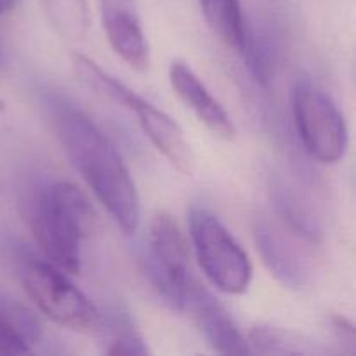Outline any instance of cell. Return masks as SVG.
Masks as SVG:
<instances>
[{"label":"cell","instance_id":"6da1fadb","mask_svg":"<svg viewBox=\"0 0 356 356\" xmlns=\"http://www.w3.org/2000/svg\"><path fill=\"white\" fill-rule=\"evenodd\" d=\"M52 124L63 149L97 202L125 235H134L141 221V202L115 143L83 111L63 99L52 103Z\"/></svg>","mask_w":356,"mask_h":356},{"label":"cell","instance_id":"277c9868","mask_svg":"<svg viewBox=\"0 0 356 356\" xmlns=\"http://www.w3.org/2000/svg\"><path fill=\"white\" fill-rule=\"evenodd\" d=\"M188 225L195 256L211 284L225 294H243L252 282V263L235 236L205 207H191Z\"/></svg>","mask_w":356,"mask_h":356},{"label":"cell","instance_id":"3957f363","mask_svg":"<svg viewBox=\"0 0 356 356\" xmlns=\"http://www.w3.org/2000/svg\"><path fill=\"white\" fill-rule=\"evenodd\" d=\"M16 275L28 298L45 316L75 332H94L103 327V318L92 301L68 280L65 271L47 259L28 252L16 256Z\"/></svg>","mask_w":356,"mask_h":356},{"label":"cell","instance_id":"7c38bea8","mask_svg":"<svg viewBox=\"0 0 356 356\" xmlns=\"http://www.w3.org/2000/svg\"><path fill=\"white\" fill-rule=\"evenodd\" d=\"M42 341V323L30 308L0 294V356L31 355Z\"/></svg>","mask_w":356,"mask_h":356},{"label":"cell","instance_id":"d6986e66","mask_svg":"<svg viewBox=\"0 0 356 356\" xmlns=\"http://www.w3.org/2000/svg\"><path fill=\"white\" fill-rule=\"evenodd\" d=\"M330 325H332V330H334V334H336L337 341H339L341 344H346V346H350V351L353 353L355 351V329H353V325H351L350 320L344 318V316H341V315H334L332 318H330Z\"/></svg>","mask_w":356,"mask_h":356},{"label":"cell","instance_id":"5bb4252c","mask_svg":"<svg viewBox=\"0 0 356 356\" xmlns=\"http://www.w3.org/2000/svg\"><path fill=\"white\" fill-rule=\"evenodd\" d=\"M240 54L245 59L254 79L263 86H268L277 73L280 63V44L270 28L247 26L245 42Z\"/></svg>","mask_w":356,"mask_h":356},{"label":"cell","instance_id":"30bf717a","mask_svg":"<svg viewBox=\"0 0 356 356\" xmlns=\"http://www.w3.org/2000/svg\"><path fill=\"white\" fill-rule=\"evenodd\" d=\"M169 80L174 92L197 115L202 124L207 125V129H211L219 138H235L236 129L228 111L212 96L211 90L186 63L172 61L169 68Z\"/></svg>","mask_w":356,"mask_h":356},{"label":"cell","instance_id":"4fadbf2b","mask_svg":"<svg viewBox=\"0 0 356 356\" xmlns=\"http://www.w3.org/2000/svg\"><path fill=\"white\" fill-rule=\"evenodd\" d=\"M200 7L211 30L240 54L247 33L242 0H200Z\"/></svg>","mask_w":356,"mask_h":356},{"label":"cell","instance_id":"5b68a950","mask_svg":"<svg viewBox=\"0 0 356 356\" xmlns=\"http://www.w3.org/2000/svg\"><path fill=\"white\" fill-rule=\"evenodd\" d=\"M292 110L306 152L322 163L339 162L350 145V132L330 94L308 76L299 79L292 94Z\"/></svg>","mask_w":356,"mask_h":356},{"label":"cell","instance_id":"9a60e30c","mask_svg":"<svg viewBox=\"0 0 356 356\" xmlns=\"http://www.w3.org/2000/svg\"><path fill=\"white\" fill-rule=\"evenodd\" d=\"M45 17L59 37L70 42L83 40L90 28L87 0H42Z\"/></svg>","mask_w":356,"mask_h":356},{"label":"cell","instance_id":"ba28073f","mask_svg":"<svg viewBox=\"0 0 356 356\" xmlns=\"http://www.w3.org/2000/svg\"><path fill=\"white\" fill-rule=\"evenodd\" d=\"M184 309H190L205 339L221 355H247L250 348L225 306L197 280L191 278Z\"/></svg>","mask_w":356,"mask_h":356},{"label":"cell","instance_id":"44dd1931","mask_svg":"<svg viewBox=\"0 0 356 356\" xmlns=\"http://www.w3.org/2000/svg\"><path fill=\"white\" fill-rule=\"evenodd\" d=\"M3 63H6V54H3V49L2 45H0V66H2Z\"/></svg>","mask_w":356,"mask_h":356},{"label":"cell","instance_id":"e0dca14e","mask_svg":"<svg viewBox=\"0 0 356 356\" xmlns=\"http://www.w3.org/2000/svg\"><path fill=\"white\" fill-rule=\"evenodd\" d=\"M249 348L263 355H306L315 353V348L291 330L271 325H257L249 332Z\"/></svg>","mask_w":356,"mask_h":356},{"label":"cell","instance_id":"52a82bcc","mask_svg":"<svg viewBox=\"0 0 356 356\" xmlns=\"http://www.w3.org/2000/svg\"><path fill=\"white\" fill-rule=\"evenodd\" d=\"M113 101L131 110L138 117V122L146 138L169 160L170 165H174L179 172L188 174V176L193 174L195 163H197L193 149L184 138L183 129L170 115H167L163 110H159L155 104L136 94L125 83H120V87L115 92Z\"/></svg>","mask_w":356,"mask_h":356},{"label":"cell","instance_id":"9c48e42d","mask_svg":"<svg viewBox=\"0 0 356 356\" xmlns=\"http://www.w3.org/2000/svg\"><path fill=\"white\" fill-rule=\"evenodd\" d=\"M101 23L115 54L131 68L145 72L149 66V45L134 0H101Z\"/></svg>","mask_w":356,"mask_h":356},{"label":"cell","instance_id":"ac0fdd59","mask_svg":"<svg viewBox=\"0 0 356 356\" xmlns=\"http://www.w3.org/2000/svg\"><path fill=\"white\" fill-rule=\"evenodd\" d=\"M106 355H148L149 350L146 346L141 334L136 332L131 325L120 323V327L113 330L110 341L104 346Z\"/></svg>","mask_w":356,"mask_h":356},{"label":"cell","instance_id":"7a4b0ae2","mask_svg":"<svg viewBox=\"0 0 356 356\" xmlns=\"http://www.w3.org/2000/svg\"><path fill=\"white\" fill-rule=\"evenodd\" d=\"M92 221L90 200L68 181L44 184L28 204V222L45 259L70 275L82 270V243Z\"/></svg>","mask_w":356,"mask_h":356},{"label":"cell","instance_id":"8fae6325","mask_svg":"<svg viewBox=\"0 0 356 356\" xmlns=\"http://www.w3.org/2000/svg\"><path fill=\"white\" fill-rule=\"evenodd\" d=\"M254 238L264 264L278 282L294 291L308 287L312 282L309 264L280 229L268 221H257Z\"/></svg>","mask_w":356,"mask_h":356},{"label":"cell","instance_id":"ffe728a7","mask_svg":"<svg viewBox=\"0 0 356 356\" xmlns=\"http://www.w3.org/2000/svg\"><path fill=\"white\" fill-rule=\"evenodd\" d=\"M16 3H17V0H0V16L10 13V10L16 7Z\"/></svg>","mask_w":356,"mask_h":356},{"label":"cell","instance_id":"2e32d148","mask_svg":"<svg viewBox=\"0 0 356 356\" xmlns=\"http://www.w3.org/2000/svg\"><path fill=\"white\" fill-rule=\"evenodd\" d=\"M275 205L278 209V214L289 225L294 235L299 238L308 240L312 243H318L322 240V226H320L318 219L315 218L312 211L299 200L296 193H292L289 188L277 186L275 188Z\"/></svg>","mask_w":356,"mask_h":356},{"label":"cell","instance_id":"8992f818","mask_svg":"<svg viewBox=\"0 0 356 356\" xmlns=\"http://www.w3.org/2000/svg\"><path fill=\"white\" fill-rule=\"evenodd\" d=\"M146 271L160 298L172 309L183 312L191 275L188 247L179 226L169 212L152 219L146 250Z\"/></svg>","mask_w":356,"mask_h":356}]
</instances>
